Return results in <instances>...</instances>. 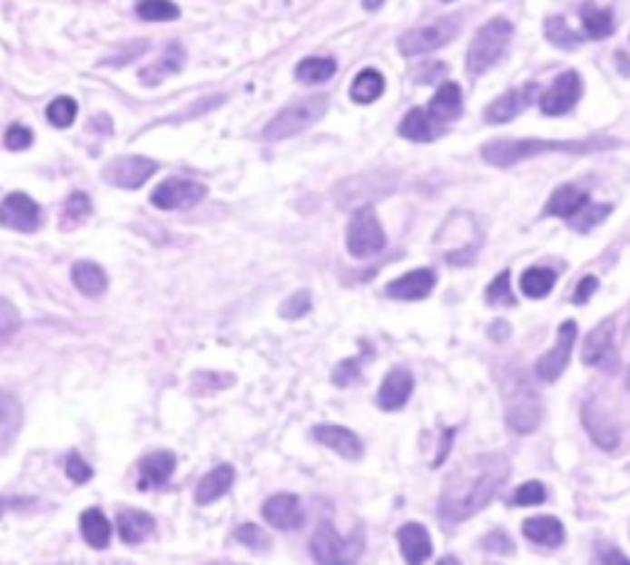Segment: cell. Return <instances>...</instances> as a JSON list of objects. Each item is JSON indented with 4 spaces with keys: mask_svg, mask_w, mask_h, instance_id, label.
I'll return each instance as SVG.
<instances>
[{
    "mask_svg": "<svg viewBox=\"0 0 630 565\" xmlns=\"http://www.w3.org/2000/svg\"><path fill=\"white\" fill-rule=\"evenodd\" d=\"M510 474V463L503 455H477L460 463L443 484L438 497V516L446 523H458L477 514L497 494Z\"/></svg>",
    "mask_w": 630,
    "mask_h": 565,
    "instance_id": "6da1fadb",
    "label": "cell"
},
{
    "mask_svg": "<svg viewBox=\"0 0 630 565\" xmlns=\"http://www.w3.org/2000/svg\"><path fill=\"white\" fill-rule=\"evenodd\" d=\"M615 141H604V138H591V141H536V138H525V141H490L483 145V158L495 168H512L522 161L545 155V152H594L604 148H614Z\"/></svg>",
    "mask_w": 630,
    "mask_h": 565,
    "instance_id": "7a4b0ae2",
    "label": "cell"
},
{
    "mask_svg": "<svg viewBox=\"0 0 630 565\" xmlns=\"http://www.w3.org/2000/svg\"><path fill=\"white\" fill-rule=\"evenodd\" d=\"M325 111H328V96H310V99H303V102L290 103L266 123L264 138L269 143H279V141L293 138V135L303 133L310 126H315L325 116Z\"/></svg>",
    "mask_w": 630,
    "mask_h": 565,
    "instance_id": "3957f363",
    "label": "cell"
},
{
    "mask_svg": "<svg viewBox=\"0 0 630 565\" xmlns=\"http://www.w3.org/2000/svg\"><path fill=\"white\" fill-rule=\"evenodd\" d=\"M512 40V25L505 17H493L490 23L480 27L476 37L470 40L468 47V72L470 74H486L487 69H493L500 57L507 50Z\"/></svg>",
    "mask_w": 630,
    "mask_h": 565,
    "instance_id": "277c9868",
    "label": "cell"
},
{
    "mask_svg": "<svg viewBox=\"0 0 630 565\" xmlns=\"http://www.w3.org/2000/svg\"><path fill=\"white\" fill-rule=\"evenodd\" d=\"M505 418L515 433H535L542 421L539 394L522 376H512L505 386Z\"/></svg>",
    "mask_w": 630,
    "mask_h": 565,
    "instance_id": "5b68a950",
    "label": "cell"
},
{
    "mask_svg": "<svg viewBox=\"0 0 630 565\" xmlns=\"http://www.w3.org/2000/svg\"><path fill=\"white\" fill-rule=\"evenodd\" d=\"M460 30V15H443L428 25L414 27L409 33H404L399 37V52L404 57H417V54H426V52L441 50L446 44L456 40V34Z\"/></svg>",
    "mask_w": 630,
    "mask_h": 565,
    "instance_id": "8992f818",
    "label": "cell"
},
{
    "mask_svg": "<svg viewBox=\"0 0 630 565\" xmlns=\"http://www.w3.org/2000/svg\"><path fill=\"white\" fill-rule=\"evenodd\" d=\"M387 246V237L384 229L377 219L375 209L365 204L358 207V211L352 214V219L348 224V251L355 258H369Z\"/></svg>",
    "mask_w": 630,
    "mask_h": 565,
    "instance_id": "52a82bcc",
    "label": "cell"
},
{
    "mask_svg": "<svg viewBox=\"0 0 630 565\" xmlns=\"http://www.w3.org/2000/svg\"><path fill=\"white\" fill-rule=\"evenodd\" d=\"M207 197V187L197 180L168 178L151 192V204L161 211L192 209Z\"/></svg>",
    "mask_w": 630,
    "mask_h": 565,
    "instance_id": "ba28073f",
    "label": "cell"
},
{
    "mask_svg": "<svg viewBox=\"0 0 630 565\" xmlns=\"http://www.w3.org/2000/svg\"><path fill=\"white\" fill-rule=\"evenodd\" d=\"M158 170L161 165L145 155H121L102 170V178L103 182L119 187V190H138L153 178Z\"/></svg>",
    "mask_w": 630,
    "mask_h": 565,
    "instance_id": "9c48e42d",
    "label": "cell"
},
{
    "mask_svg": "<svg viewBox=\"0 0 630 565\" xmlns=\"http://www.w3.org/2000/svg\"><path fill=\"white\" fill-rule=\"evenodd\" d=\"M0 227L17 234H34L43 227V207L25 192H10L0 202Z\"/></svg>",
    "mask_w": 630,
    "mask_h": 565,
    "instance_id": "30bf717a",
    "label": "cell"
},
{
    "mask_svg": "<svg viewBox=\"0 0 630 565\" xmlns=\"http://www.w3.org/2000/svg\"><path fill=\"white\" fill-rule=\"evenodd\" d=\"M574 339H576V322L566 320L556 329V345L546 352L545 356H539L535 364L536 376L545 384H554L564 374V369L569 366L571 349H574Z\"/></svg>",
    "mask_w": 630,
    "mask_h": 565,
    "instance_id": "8fae6325",
    "label": "cell"
},
{
    "mask_svg": "<svg viewBox=\"0 0 630 565\" xmlns=\"http://www.w3.org/2000/svg\"><path fill=\"white\" fill-rule=\"evenodd\" d=\"M581 96V76L576 72H564L552 82V86L542 93L539 109L546 116H562L576 106Z\"/></svg>",
    "mask_w": 630,
    "mask_h": 565,
    "instance_id": "7c38bea8",
    "label": "cell"
},
{
    "mask_svg": "<svg viewBox=\"0 0 630 565\" xmlns=\"http://www.w3.org/2000/svg\"><path fill=\"white\" fill-rule=\"evenodd\" d=\"M261 516L279 531H296L303 526V506L296 494H273L261 506Z\"/></svg>",
    "mask_w": 630,
    "mask_h": 565,
    "instance_id": "4fadbf2b",
    "label": "cell"
},
{
    "mask_svg": "<svg viewBox=\"0 0 630 565\" xmlns=\"http://www.w3.org/2000/svg\"><path fill=\"white\" fill-rule=\"evenodd\" d=\"M175 467H178V457L172 455L171 450H158V453H151L145 455L141 463H138V490L148 492L155 490V487H162L168 484L172 474H175Z\"/></svg>",
    "mask_w": 630,
    "mask_h": 565,
    "instance_id": "5bb4252c",
    "label": "cell"
},
{
    "mask_svg": "<svg viewBox=\"0 0 630 565\" xmlns=\"http://www.w3.org/2000/svg\"><path fill=\"white\" fill-rule=\"evenodd\" d=\"M313 435L320 445L330 447L332 453H338V455L345 457V460L358 463V460H362V455H365V445H362V440H359L352 431H348V428H340V425H330V423H325V425H315Z\"/></svg>",
    "mask_w": 630,
    "mask_h": 565,
    "instance_id": "9a60e30c",
    "label": "cell"
},
{
    "mask_svg": "<svg viewBox=\"0 0 630 565\" xmlns=\"http://www.w3.org/2000/svg\"><path fill=\"white\" fill-rule=\"evenodd\" d=\"M116 531L126 546H138L155 533V519L143 509L123 506L116 511Z\"/></svg>",
    "mask_w": 630,
    "mask_h": 565,
    "instance_id": "2e32d148",
    "label": "cell"
},
{
    "mask_svg": "<svg viewBox=\"0 0 630 565\" xmlns=\"http://www.w3.org/2000/svg\"><path fill=\"white\" fill-rule=\"evenodd\" d=\"M581 421H584V428H586V433L598 447L614 450V447L621 443V431L615 428V423L608 418V414H605L596 401H588V404L584 405Z\"/></svg>",
    "mask_w": 630,
    "mask_h": 565,
    "instance_id": "e0dca14e",
    "label": "cell"
},
{
    "mask_svg": "<svg viewBox=\"0 0 630 565\" xmlns=\"http://www.w3.org/2000/svg\"><path fill=\"white\" fill-rule=\"evenodd\" d=\"M414 391V376L407 372L404 366H394L392 372L387 374L377 394V404L384 411H399L401 405L407 404Z\"/></svg>",
    "mask_w": 630,
    "mask_h": 565,
    "instance_id": "ac0fdd59",
    "label": "cell"
},
{
    "mask_svg": "<svg viewBox=\"0 0 630 565\" xmlns=\"http://www.w3.org/2000/svg\"><path fill=\"white\" fill-rule=\"evenodd\" d=\"M535 92L536 84H527L525 89H512V92L497 96L486 109V121L487 123H507L515 116H520L522 111L529 106V102H532Z\"/></svg>",
    "mask_w": 630,
    "mask_h": 565,
    "instance_id": "d6986e66",
    "label": "cell"
},
{
    "mask_svg": "<svg viewBox=\"0 0 630 565\" xmlns=\"http://www.w3.org/2000/svg\"><path fill=\"white\" fill-rule=\"evenodd\" d=\"M436 286V276L434 270L428 268H418L411 270L407 276L392 280L387 286V296L394 297V300H424Z\"/></svg>",
    "mask_w": 630,
    "mask_h": 565,
    "instance_id": "ffe728a7",
    "label": "cell"
},
{
    "mask_svg": "<svg viewBox=\"0 0 630 565\" xmlns=\"http://www.w3.org/2000/svg\"><path fill=\"white\" fill-rule=\"evenodd\" d=\"M23 404L10 391H0V455H5L15 445L23 431Z\"/></svg>",
    "mask_w": 630,
    "mask_h": 565,
    "instance_id": "44dd1931",
    "label": "cell"
},
{
    "mask_svg": "<svg viewBox=\"0 0 630 565\" xmlns=\"http://www.w3.org/2000/svg\"><path fill=\"white\" fill-rule=\"evenodd\" d=\"M397 541H399V550L407 563H421L426 558H431V536L424 526L417 521H409L401 526L397 531Z\"/></svg>",
    "mask_w": 630,
    "mask_h": 565,
    "instance_id": "7402d4cb",
    "label": "cell"
},
{
    "mask_svg": "<svg viewBox=\"0 0 630 565\" xmlns=\"http://www.w3.org/2000/svg\"><path fill=\"white\" fill-rule=\"evenodd\" d=\"M72 286L89 300H96L109 290V276L96 261H77L72 266Z\"/></svg>",
    "mask_w": 630,
    "mask_h": 565,
    "instance_id": "603a6c76",
    "label": "cell"
},
{
    "mask_svg": "<svg viewBox=\"0 0 630 565\" xmlns=\"http://www.w3.org/2000/svg\"><path fill=\"white\" fill-rule=\"evenodd\" d=\"M310 553L318 563H342V560H349L348 543L340 539V533L332 529L330 523H323L318 531H315L313 541H310Z\"/></svg>",
    "mask_w": 630,
    "mask_h": 565,
    "instance_id": "cb8c5ba5",
    "label": "cell"
},
{
    "mask_svg": "<svg viewBox=\"0 0 630 565\" xmlns=\"http://www.w3.org/2000/svg\"><path fill=\"white\" fill-rule=\"evenodd\" d=\"M234 477H237V472H234V467H231V464H217V467L210 470V472L200 480V484H197V490H195L197 504L207 506V504H212V502H217V499L224 497V494L231 490Z\"/></svg>",
    "mask_w": 630,
    "mask_h": 565,
    "instance_id": "d4e9b609",
    "label": "cell"
},
{
    "mask_svg": "<svg viewBox=\"0 0 630 565\" xmlns=\"http://www.w3.org/2000/svg\"><path fill=\"white\" fill-rule=\"evenodd\" d=\"M614 317H608L601 325L591 329L584 339V349H581V362L586 366H596V364H604V359L611 355V346H614Z\"/></svg>",
    "mask_w": 630,
    "mask_h": 565,
    "instance_id": "484cf974",
    "label": "cell"
},
{
    "mask_svg": "<svg viewBox=\"0 0 630 565\" xmlns=\"http://www.w3.org/2000/svg\"><path fill=\"white\" fill-rule=\"evenodd\" d=\"M443 133V123L428 113L426 109H411L399 123L401 138H409L414 143H428Z\"/></svg>",
    "mask_w": 630,
    "mask_h": 565,
    "instance_id": "4316f807",
    "label": "cell"
},
{
    "mask_svg": "<svg viewBox=\"0 0 630 565\" xmlns=\"http://www.w3.org/2000/svg\"><path fill=\"white\" fill-rule=\"evenodd\" d=\"M79 531H82V539L89 549L106 550L111 546V523L102 509H96V506L86 509L84 514L79 516Z\"/></svg>",
    "mask_w": 630,
    "mask_h": 565,
    "instance_id": "83f0119b",
    "label": "cell"
},
{
    "mask_svg": "<svg viewBox=\"0 0 630 565\" xmlns=\"http://www.w3.org/2000/svg\"><path fill=\"white\" fill-rule=\"evenodd\" d=\"M185 64V50L180 47L178 43L168 44V50L162 52V57L158 62H153L151 67H145L138 72L141 82L145 86H158L161 82H165L168 76L178 74L180 69Z\"/></svg>",
    "mask_w": 630,
    "mask_h": 565,
    "instance_id": "f1b7e54d",
    "label": "cell"
},
{
    "mask_svg": "<svg viewBox=\"0 0 630 565\" xmlns=\"http://www.w3.org/2000/svg\"><path fill=\"white\" fill-rule=\"evenodd\" d=\"M426 111L434 116L438 123H448V121L458 119L463 111V96H460V86L456 82H446L438 86V92L434 93V99L428 102Z\"/></svg>",
    "mask_w": 630,
    "mask_h": 565,
    "instance_id": "f546056e",
    "label": "cell"
},
{
    "mask_svg": "<svg viewBox=\"0 0 630 565\" xmlns=\"http://www.w3.org/2000/svg\"><path fill=\"white\" fill-rule=\"evenodd\" d=\"M586 202H588V194L584 192L581 187L562 185L554 190L545 209L549 217H562V219H569V217H574V214H576V211H579Z\"/></svg>",
    "mask_w": 630,
    "mask_h": 565,
    "instance_id": "4dcf8cb0",
    "label": "cell"
},
{
    "mask_svg": "<svg viewBox=\"0 0 630 565\" xmlns=\"http://www.w3.org/2000/svg\"><path fill=\"white\" fill-rule=\"evenodd\" d=\"M522 533H525V539L535 541V543H542V546H549V549L562 546L564 541L562 521L554 519V516H535V519H527V521L522 523Z\"/></svg>",
    "mask_w": 630,
    "mask_h": 565,
    "instance_id": "1f68e13d",
    "label": "cell"
},
{
    "mask_svg": "<svg viewBox=\"0 0 630 565\" xmlns=\"http://www.w3.org/2000/svg\"><path fill=\"white\" fill-rule=\"evenodd\" d=\"M92 214H94V204H92V200H89V194L86 192H72L67 197V202H64V207H62V214H60V229L62 231H77L79 227H84L86 221L92 219Z\"/></svg>",
    "mask_w": 630,
    "mask_h": 565,
    "instance_id": "d6a6232c",
    "label": "cell"
},
{
    "mask_svg": "<svg viewBox=\"0 0 630 565\" xmlns=\"http://www.w3.org/2000/svg\"><path fill=\"white\" fill-rule=\"evenodd\" d=\"M384 93V76L377 69H362L349 86V96L355 103H372Z\"/></svg>",
    "mask_w": 630,
    "mask_h": 565,
    "instance_id": "836d02e7",
    "label": "cell"
},
{
    "mask_svg": "<svg viewBox=\"0 0 630 565\" xmlns=\"http://www.w3.org/2000/svg\"><path fill=\"white\" fill-rule=\"evenodd\" d=\"M554 283H556V270L539 268V266L525 270L520 280L522 293L527 297H532V300H539V297L549 296Z\"/></svg>",
    "mask_w": 630,
    "mask_h": 565,
    "instance_id": "e575fe53",
    "label": "cell"
},
{
    "mask_svg": "<svg viewBox=\"0 0 630 565\" xmlns=\"http://www.w3.org/2000/svg\"><path fill=\"white\" fill-rule=\"evenodd\" d=\"M335 72H338V64L330 57H308V60L299 62L296 79L303 84H323Z\"/></svg>",
    "mask_w": 630,
    "mask_h": 565,
    "instance_id": "d590c367",
    "label": "cell"
},
{
    "mask_svg": "<svg viewBox=\"0 0 630 565\" xmlns=\"http://www.w3.org/2000/svg\"><path fill=\"white\" fill-rule=\"evenodd\" d=\"M581 20H584V30H586L591 40H605V37L614 34V15H611V10L584 5Z\"/></svg>",
    "mask_w": 630,
    "mask_h": 565,
    "instance_id": "8d00e7d4",
    "label": "cell"
},
{
    "mask_svg": "<svg viewBox=\"0 0 630 565\" xmlns=\"http://www.w3.org/2000/svg\"><path fill=\"white\" fill-rule=\"evenodd\" d=\"M136 15L145 23H171L180 17V8L172 0H141L136 5Z\"/></svg>",
    "mask_w": 630,
    "mask_h": 565,
    "instance_id": "74e56055",
    "label": "cell"
},
{
    "mask_svg": "<svg viewBox=\"0 0 630 565\" xmlns=\"http://www.w3.org/2000/svg\"><path fill=\"white\" fill-rule=\"evenodd\" d=\"M545 33H546V40L554 44V47H564V50H574V47H579L581 44V34L574 33L569 25H566V20L564 17H549L545 25Z\"/></svg>",
    "mask_w": 630,
    "mask_h": 565,
    "instance_id": "f35d334b",
    "label": "cell"
},
{
    "mask_svg": "<svg viewBox=\"0 0 630 565\" xmlns=\"http://www.w3.org/2000/svg\"><path fill=\"white\" fill-rule=\"evenodd\" d=\"M79 106L72 96H57L52 99L50 106H47V121H50L54 128H69L74 121H77Z\"/></svg>",
    "mask_w": 630,
    "mask_h": 565,
    "instance_id": "ab89813d",
    "label": "cell"
},
{
    "mask_svg": "<svg viewBox=\"0 0 630 565\" xmlns=\"http://www.w3.org/2000/svg\"><path fill=\"white\" fill-rule=\"evenodd\" d=\"M611 204H584L574 217H569L571 227L576 229V231H588V229H594L596 224H601V221L611 214Z\"/></svg>",
    "mask_w": 630,
    "mask_h": 565,
    "instance_id": "60d3db41",
    "label": "cell"
},
{
    "mask_svg": "<svg viewBox=\"0 0 630 565\" xmlns=\"http://www.w3.org/2000/svg\"><path fill=\"white\" fill-rule=\"evenodd\" d=\"M486 300L487 305H495V307H505V305H515V296H512L510 287V270H503L497 278L487 286L486 290Z\"/></svg>",
    "mask_w": 630,
    "mask_h": 565,
    "instance_id": "b9f144b4",
    "label": "cell"
},
{
    "mask_svg": "<svg viewBox=\"0 0 630 565\" xmlns=\"http://www.w3.org/2000/svg\"><path fill=\"white\" fill-rule=\"evenodd\" d=\"M234 539H237L241 546H247L249 550H256V553L269 549V536H266L256 523H241L237 529V533H234Z\"/></svg>",
    "mask_w": 630,
    "mask_h": 565,
    "instance_id": "7bdbcfd3",
    "label": "cell"
},
{
    "mask_svg": "<svg viewBox=\"0 0 630 565\" xmlns=\"http://www.w3.org/2000/svg\"><path fill=\"white\" fill-rule=\"evenodd\" d=\"M23 327V315L8 297L0 296V337H10Z\"/></svg>",
    "mask_w": 630,
    "mask_h": 565,
    "instance_id": "ee69618b",
    "label": "cell"
},
{
    "mask_svg": "<svg viewBox=\"0 0 630 565\" xmlns=\"http://www.w3.org/2000/svg\"><path fill=\"white\" fill-rule=\"evenodd\" d=\"M3 143H5V148H8V151H13V152L27 151V148L34 143V133L27 126H23V123H13V126L5 131Z\"/></svg>",
    "mask_w": 630,
    "mask_h": 565,
    "instance_id": "f6af8a7d",
    "label": "cell"
},
{
    "mask_svg": "<svg viewBox=\"0 0 630 565\" xmlns=\"http://www.w3.org/2000/svg\"><path fill=\"white\" fill-rule=\"evenodd\" d=\"M546 499V490L542 482H527L520 490L512 494V504L515 506H536Z\"/></svg>",
    "mask_w": 630,
    "mask_h": 565,
    "instance_id": "bcb514c9",
    "label": "cell"
},
{
    "mask_svg": "<svg viewBox=\"0 0 630 565\" xmlns=\"http://www.w3.org/2000/svg\"><path fill=\"white\" fill-rule=\"evenodd\" d=\"M310 310V293L308 290H299L281 305V317L286 320H299Z\"/></svg>",
    "mask_w": 630,
    "mask_h": 565,
    "instance_id": "7dc6e473",
    "label": "cell"
},
{
    "mask_svg": "<svg viewBox=\"0 0 630 565\" xmlns=\"http://www.w3.org/2000/svg\"><path fill=\"white\" fill-rule=\"evenodd\" d=\"M64 472H67V477L74 484H86V482L94 477V470H92V464L86 463L84 457H79L77 453H72V455L67 457V464H64Z\"/></svg>",
    "mask_w": 630,
    "mask_h": 565,
    "instance_id": "c3c4849f",
    "label": "cell"
},
{
    "mask_svg": "<svg viewBox=\"0 0 630 565\" xmlns=\"http://www.w3.org/2000/svg\"><path fill=\"white\" fill-rule=\"evenodd\" d=\"M358 376H359V356L358 359H345V362H340L338 366H335V372H332V384H335V386H348V384H352Z\"/></svg>",
    "mask_w": 630,
    "mask_h": 565,
    "instance_id": "681fc988",
    "label": "cell"
},
{
    "mask_svg": "<svg viewBox=\"0 0 630 565\" xmlns=\"http://www.w3.org/2000/svg\"><path fill=\"white\" fill-rule=\"evenodd\" d=\"M596 287H598V280L594 278V276H586V278L579 280V286H576V290H574V297H571V300H574L576 305L588 303L591 296L596 293Z\"/></svg>",
    "mask_w": 630,
    "mask_h": 565,
    "instance_id": "f907efd6",
    "label": "cell"
},
{
    "mask_svg": "<svg viewBox=\"0 0 630 565\" xmlns=\"http://www.w3.org/2000/svg\"><path fill=\"white\" fill-rule=\"evenodd\" d=\"M486 549L487 550H493V553H512V541H510V536L507 533H503V531H495V533H490L486 539Z\"/></svg>",
    "mask_w": 630,
    "mask_h": 565,
    "instance_id": "816d5d0a",
    "label": "cell"
},
{
    "mask_svg": "<svg viewBox=\"0 0 630 565\" xmlns=\"http://www.w3.org/2000/svg\"><path fill=\"white\" fill-rule=\"evenodd\" d=\"M34 499H27V497H0V519L8 514V511H17V509H23L25 504H33Z\"/></svg>",
    "mask_w": 630,
    "mask_h": 565,
    "instance_id": "f5cc1de1",
    "label": "cell"
},
{
    "mask_svg": "<svg viewBox=\"0 0 630 565\" xmlns=\"http://www.w3.org/2000/svg\"><path fill=\"white\" fill-rule=\"evenodd\" d=\"M601 563H621V565H630V560L618 550H608V553H601Z\"/></svg>",
    "mask_w": 630,
    "mask_h": 565,
    "instance_id": "db71d44e",
    "label": "cell"
},
{
    "mask_svg": "<svg viewBox=\"0 0 630 565\" xmlns=\"http://www.w3.org/2000/svg\"><path fill=\"white\" fill-rule=\"evenodd\" d=\"M362 3H365L367 10H377L379 5H384V0H362Z\"/></svg>",
    "mask_w": 630,
    "mask_h": 565,
    "instance_id": "11a10c76",
    "label": "cell"
},
{
    "mask_svg": "<svg viewBox=\"0 0 630 565\" xmlns=\"http://www.w3.org/2000/svg\"><path fill=\"white\" fill-rule=\"evenodd\" d=\"M625 388L630 391V369H628V376H625Z\"/></svg>",
    "mask_w": 630,
    "mask_h": 565,
    "instance_id": "9f6ffc18",
    "label": "cell"
},
{
    "mask_svg": "<svg viewBox=\"0 0 630 565\" xmlns=\"http://www.w3.org/2000/svg\"><path fill=\"white\" fill-rule=\"evenodd\" d=\"M446 3H451V0H446Z\"/></svg>",
    "mask_w": 630,
    "mask_h": 565,
    "instance_id": "6f0895ef",
    "label": "cell"
}]
</instances>
